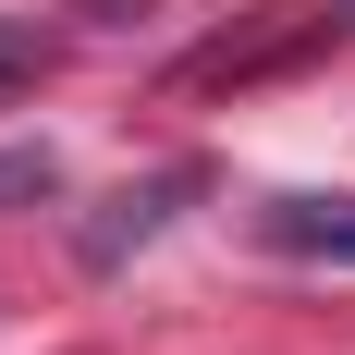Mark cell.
<instances>
[{
    "label": "cell",
    "mask_w": 355,
    "mask_h": 355,
    "mask_svg": "<svg viewBox=\"0 0 355 355\" xmlns=\"http://www.w3.org/2000/svg\"><path fill=\"white\" fill-rule=\"evenodd\" d=\"M184 196H209V172H196V159H172V172H159V184H135V196H110V209L73 233V257H86V270H123L147 233H172V209H184Z\"/></svg>",
    "instance_id": "obj_2"
},
{
    "label": "cell",
    "mask_w": 355,
    "mask_h": 355,
    "mask_svg": "<svg viewBox=\"0 0 355 355\" xmlns=\"http://www.w3.org/2000/svg\"><path fill=\"white\" fill-rule=\"evenodd\" d=\"M319 49H355V0H306L282 37H220V49H196V86H257V73H282V62H319Z\"/></svg>",
    "instance_id": "obj_1"
},
{
    "label": "cell",
    "mask_w": 355,
    "mask_h": 355,
    "mask_svg": "<svg viewBox=\"0 0 355 355\" xmlns=\"http://www.w3.org/2000/svg\"><path fill=\"white\" fill-rule=\"evenodd\" d=\"M257 245H270V257H331V270H355V196H270V209H257Z\"/></svg>",
    "instance_id": "obj_3"
}]
</instances>
